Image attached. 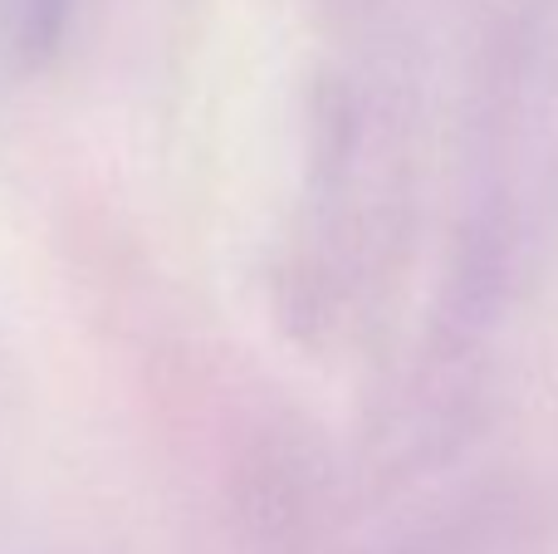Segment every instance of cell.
Instances as JSON below:
<instances>
[{
    "mask_svg": "<svg viewBox=\"0 0 558 554\" xmlns=\"http://www.w3.org/2000/svg\"><path fill=\"white\" fill-rule=\"evenodd\" d=\"M69 0H0V64L29 69L59 39Z\"/></svg>",
    "mask_w": 558,
    "mask_h": 554,
    "instance_id": "cell-1",
    "label": "cell"
}]
</instances>
